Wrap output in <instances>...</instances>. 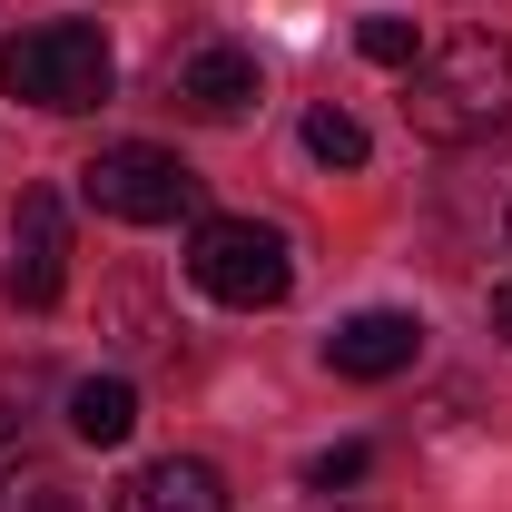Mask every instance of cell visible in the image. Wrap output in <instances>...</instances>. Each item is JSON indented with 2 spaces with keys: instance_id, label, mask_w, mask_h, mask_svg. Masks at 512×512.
I'll return each instance as SVG.
<instances>
[{
  "instance_id": "cell-11",
  "label": "cell",
  "mask_w": 512,
  "mask_h": 512,
  "mask_svg": "<svg viewBox=\"0 0 512 512\" xmlns=\"http://www.w3.org/2000/svg\"><path fill=\"white\" fill-rule=\"evenodd\" d=\"M355 50H365L375 69H414V60H424L414 20H394V10H375V20H355Z\"/></svg>"
},
{
  "instance_id": "cell-15",
  "label": "cell",
  "mask_w": 512,
  "mask_h": 512,
  "mask_svg": "<svg viewBox=\"0 0 512 512\" xmlns=\"http://www.w3.org/2000/svg\"><path fill=\"white\" fill-rule=\"evenodd\" d=\"M493 335H512V286H493Z\"/></svg>"
},
{
  "instance_id": "cell-7",
  "label": "cell",
  "mask_w": 512,
  "mask_h": 512,
  "mask_svg": "<svg viewBox=\"0 0 512 512\" xmlns=\"http://www.w3.org/2000/svg\"><path fill=\"white\" fill-rule=\"evenodd\" d=\"M414 355H424V325L404 316V306H365V316H345L325 335V365L345 384H384V375H404Z\"/></svg>"
},
{
  "instance_id": "cell-14",
  "label": "cell",
  "mask_w": 512,
  "mask_h": 512,
  "mask_svg": "<svg viewBox=\"0 0 512 512\" xmlns=\"http://www.w3.org/2000/svg\"><path fill=\"white\" fill-rule=\"evenodd\" d=\"M20 512H79V493H60V483H30V503Z\"/></svg>"
},
{
  "instance_id": "cell-9",
  "label": "cell",
  "mask_w": 512,
  "mask_h": 512,
  "mask_svg": "<svg viewBox=\"0 0 512 512\" xmlns=\"http://www.w3.org/2000/svg\"><path fill=\"white\" fill-rule=\"evenodd\" d=\"M69 434L99 444V453H119L128 434H138V384L128 375H79L69 384Z\"/></svg>"
},
{
  "instance_id": "cell-8",
  "label": "cell",
  "mask_w": 512,
  "mask_h": 512,
  "mask_svg": "<svg viewBox=\"0 0 512 512\" xmlns=\"http://www.w3.org/2000/svg\"><path fill=\"white\" fill-rule=\"evenodd\" d=\"M109 512H227V483H217V463L168 453V463H138Z\"/></svg>"
},
{
  "instance_id": "cell-10",
  "label": "cell",
  "mask_w": 512,
  "mask_h": 512,
  "mask_svg": "<svg viewBox=\"0 0 512 512\" xmlns=\"http://www.w3.org/2000/svg\"><path fill=\"white\" fill-rule=\"evenodd\" d=\"M306 158H325V168H365V119H355V109H306Z\"/></svg>"
},
{
  "instance_id": "cell-4",
  "label": "cell",
  "mask_w": 512,
  "mask_h": 512,
  "mask_svg": "<svg viewBox=\"0 0 512 512\" xmlns=\"http://www.w3.org/2000/svg\"><path fill=\"white\" fill-rule=\"evenodd\" d=\"M79 197H89L99 217H119V227H168V217L197 207V168H178V158L148 148V138H119V148H99V158L79 168Z\"/></svg>"
},
{
  "instance_id": "cell-6",
  "label": "cell",
  "mask_w": 512,
  "mask_h": 512,
  "mask_svg": "<svg viewBox=\"0 0 512 512\" xmlns=\"http://www.w3.org/2000/svg\"><path fill=\"white\" fill-rule=\"evenodd\" d=\"M256 50H237V40H188L178 60H168V99H178V119L197 128H237L256 109Z\"/></svg>"
},
{
  "instance_id": "cell-5",
  "label": "cell",
  "mask_w": 512,
  "mask_h": 512,
  "mask_svg": "<svg viewBox=\"0 0 512 512\" xmlns=\"http://www.w3.org/2000/svg\"><path fill=\"white\" fill-rule=\"evenodd\" d=\"M69 286V207L50 188L20 197V217H10V266H0V296L20 306V316H40V306H60Z\"/></svg>"
},
{
  "instance_id": "cell-16",
  "label": "cell",
  "mask_w": 512,
  "mask_h": 512,
  "mask_svg": "<svg viewBox=\"0 0 512 512\" xmlns=\"http://www.w3.org/2000/svg\"><path fill=\"white\" fill-rule=\"evenodd\" d=\"M503 227H512V217H503Z\"/></svg>"
},
{
  "instance_id": "cell-12",
  "label": "cell",
  "mask_w": 512,
  "mask_h": 512,
  "mask_svg": "<svg viewBox=\"0 0 512 512\" xmlns=\"http://www.w3.org/2000/svg\"><path fill=\"white\" fill-rule=\"evenodd\" d=\"M365 473H375V453H365V444H335V453H316L306 483H316V493H345V483H365Z\"/></svg>"
},
{
  "instance_id": "cell-1",
  "label": "cell",
  "mask_w": 512,
  "mask_h": 512,
  "mask_svg": "<svg viewBox=\"0 0 512 512\" xmlns=\"http://www.w3.org/2000/svg\"><path fill=\"white\" fill-rule=\"evenodd\" d=\"M404 119L424 148H483L512 128V50L493 30H463L444 50H424L404 79Z\"/></svg>"
},
{
  "instance_id": "cell-13",
  "label": "cell",
  "mask_w": 512,
  "mask_h": 512,
  "mask_svg": "<svg viewBox=\"0 0 512 512\" xmlns=\"http://www.w3.org/2000/svg\"><path fill=\"white\" fill-rule=\"evenodd\" d=\"M20 483H30V444H20V424H0V512H20V503H30Z\"/></svg>"
},
{
  "instance_id": "cell-2",
  "label": "cell",
  "mask_w": 512,
  "mask_h": 512,
  "mask_svg": "<svg viewBox=\"0 0 512 512\" xmlns=\"http://www.w3.org/2000/svg\"><path fill=\"white\" fill-rule=\"evenodd\" d=\"M109 79H119V60H109V30L99 20H40V30H20L0 50V89L30 99V109H50V119L99 109Z\"/></svg>"
},
{
  "instance_id": "cell-3",
  "label": "cell",
  "mask_w": 512,
  "mask_h": 512,
  "mask_svg": "<svg viewBox=\"0 0 512 512\" xmlns=\"http://www.w3.org/2000/svg\"><path fill=\"white\" fill-rule=\"evenodd\" d=\"M188 276H197V296H217L237 316H266V306H286L296 256H286L276 227H256V217H207L188 237Z\"/></svg>"
}]
</instances>
